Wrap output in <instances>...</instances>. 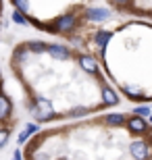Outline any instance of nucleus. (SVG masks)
<instances>
[{
  "mask_svg": "<svg viewBox=\"0 0 152 160\" xmlns=\"http://www.w3.org/2000/svg\"><path fill=\"white\" fill-rule=\"evenodd\" d=\"M29 158H115L152 160V123L135 112H108L69 127L38 133L27 146Z\"/></svg>",
  "mask_w": 152,
  "mask_h": 160,
  "instance_id": "obj_1",
  "label": "nucleus"
},
{
  "mask_svg": "<svg viewBox=\"0 0 152 160\" xmlns=\"http://www.w3.org/2000/svg\"><path fill=\"white\" fill-rule=\"evenodd\" d=\"M106 79L123 100L152 106V21L142 17L115 19L96 27L88 46Z\"/></svg>",
  "mask_w": 152,
  "mask_h": 160,
  "instance_id": "obj_2",
  "label": "nucleus"
},
{
  "mask_svg": "<svg viewBox=\"0 0 152 160\" xmlns=\"http://www.w3.org/2000/svg\"><path fill=\"white\" fill-rule=\"evenodd\" d=\"M35 131H38V125H27V127H25V131L23 133H21V137H19V142H25V139H27V137L31 135V133H35Z\"/></svg>",
  "mask_w": 152,
  "mask_h": 160,
  "instance_id": "obj_5",
  "label": "nucleus"
},
{
  "mask_svg": "<svg viewBox=\"0 0 152 160\" xmlns=\"http://www.w3.org/2000/svg\"><path fill=\"white\" fill-rule=\"evenodd\" d=\"M11 110H13L11 100H8L4 94H0V121L8 119V117H11Z\"/></svg>",
  "mask_w": 152,
  "mask_h": 160,
  "instance_id": "obj_4",
  "label": "nucleus"
},
{
  "mask_svg": "<svg viewBox=\"0 0 152 160\" xmlns=\"http://www.w3.org/2000/svg\"><path fill=\"white\" fill-rule=\"evenodd\" d=\"M13 21H15V23H19V25H25V23H27V19L23 17V12H21V11H15V12H13Z\"/></svg>",
  "mask_w": 152,
  "mask_h": 160,
  "instance_id": "obj_6",
  "label": "nucleus"
},
{
  "mask_svg": "<svg viewBox=\"0 0 152 160\" xmlns=\"http://www.w3.org/2000/svg\"><path fill=\"white\" fill-rule=\"evenodd\" d=\"M106 4L119 15L142 17L152 21V0H106Z\"/></svg>",
  "mask_w": 152,
  "mask_h": 160,
  "instance_id": "obj_3",
  "label": "nucleus"
},
{
  "mask_svg": "<svg viewBox=\"0 0 152 160\" xmlns=\"http://www.w3.org/2000/svg\"><path fill=\"white\" fill-rule=\"evenodd\" d=\"M8 137H11V131L8 129H0V148L8 142Z\"/></svg>",
  "mask_w": 152,
  "mask_h": 160,
  "instance_id": "obj_7",
  "label": "nucleus"
}]
</instances>
